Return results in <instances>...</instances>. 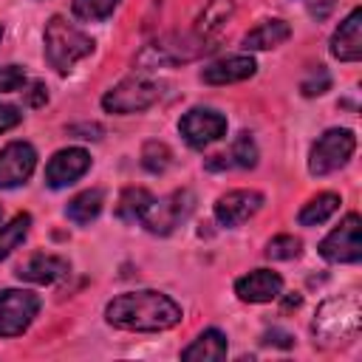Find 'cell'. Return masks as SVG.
Segmentation results:
<instances>
[{
	"mask_svg": "<svg viewBox=\"0 0 362 362\" xmlns=\"http://www.w3.org/2000/svg\"><path fill=\"white\" fill-rule=\"evenodd\" d=\"M150 204H153V195H150L144 187H127V189L119 195L116 215H119L124 223H136V221H141V215L147 212Z\"/></svg>",
	"mask_w": 362,
	"mask_h": 362,
	"instance_id": "obj_22",
	"label": "cell"
},
{
	"mask_svg": "<svg viewBox=\"0 0 362 362\" xmlns=\"http://www.w3.org/2000/svg\"><path fill=\"white\" fill-rule=\"evenodd\" d=\"M229 161H232V167H240V170H249L257 164V144L249 133H238V139L232 141V150H229Z\"/></svg>",
	"mask_w": 362,
	"mask_h": 362,
	"instance_id": "obj_27",
	"label": "cell"
},
{
	"mask_svg": "<svg viewBox=\"0 0 362 362\" xmlns=\"http://www.w3.org/2000/svg\"><path fill=\"white\" fill-rule=\"evenodd\" d=\"M178 130L189 147L201 150L226 133V116H221L218 110H209V107H192L181 116Z\"/></svg>",
	"mask_w": 362,
	"mask_h": 362,
	"instance_id": "obj_10",
	"label": "cell"
},
{
	"mask_svg": "<svg viewBox=\"0 0 362 362\" xmlns=\"http://www.w3.org/2000/svg\"><path fill=\"white\" fill-rule=\"evenodd\" d=\"M192 206H195V195L189 189H175L158 201L153 198V204L141 215V223L153 235H170L175 226H181L189 218Z\"/></svg>",
	"mask_w": 362,
	"mask_h": 362,
	"instance_id": "obj_7",
	"label": "cell"
},
{
	"mask_svg": "<svg viewBox=\"0 0 362 362\" xmlns=\"http://www.w3.org/2000/svg\"><path fill=\"white\" fill-rule=\"evenodd\" d=\"M263 206V195L257 189H232L215 201V218L221 226H240Z\"/></svg>",
	"mask_w": 362,
	"mask_h": 362,
	"instance_id": "obj_13",
	"label": "cell"
},
{
	"mask_svg": "<svg viewBox=\"0 0 362 362\" xmlns=\"http://www.w3.org/2000/svg\"><path fill=\"white\" fill-rule=\"evenodd\" d=\"M45 99H48V96H45V88H42V85L37 82V85H34V88L28 90V105H34V107H40V105H42Z\"/></svg>",
	"mask_w": 362,
	"mask_h": 362,
	"instance_id": "obj_35",
	"label": "cell"
},
{
	"mask_svg": "<svg viewBox=\"0 0 362 362\" xmlns=\"http://www.w3.org/2000/svg\"><path fill=\"white\" fill-rule=\"evenodd\" d=\"M40 297L25 288L0 291V337H20L37 317Z\"/></svg>",
	"mask_w": 362,
	"mask_h": 362,
	"instance_id": "obj_8",
	"label": "cell"
},
{
	"mask_svg": "<svg viewBox=\"0 0 362 362\" xmlns=\"http://www.w3.org/2000/svg\"><path fill=\"white\" fill-rule=\"evenodd\" d=\"M232 0H209L206 8L201 11L198 17V25H195V34L206 37V40H215V34L223 28V23L232 17Z\"/></svg>",
	"mask_w": 362,
	"mask_h": 362,
	"instance_id": "obj_21",
	"label": "cell"
},
{
	"mask_svg": "<svg viewBox=\"0 0 362 362\" xmlns=\"http://www.w3.org/2000/svg\"><path fill=\"white\" fill-rule=\"evenodd\" d=\"M331 54L339 62H356L362 57V8H354L331 37Z\"/></svg>",
	"mask_w": 362,
	"mask_h": 362,
	"instance_id": "obj_15",
	"label": "cell"
},
{
	"mask_svg": "<svg viewBox=\"0 0 362 362\" xmlns=\"http://www.w3.org/2000/svg\"><path fill=\"white\" fill-rule=\"evenodd\" d=\"M339 195L337 192H320L317 198H311L303 209H300V223L303 226H317V223H325L337 209H339Z\"/></svg>",
	"mask_w": 362,
	"mask_h": 362,
	"instance_id": "obj_23",
	"label": "cell"
},
{
	"mask_svg": "<svg viewBox=\"0 0 362 362\" xmlns=\"http://www.w3.org/2000/svg\"><path fill=\"white\" fill-rule=\"evenodd\" d=\"M328 88H331V74H328V68H325V65L311 68V71L303 76V82H300L303 96H322Z\"/></svg>",
	"mask_w": 362,
	"mask_h": 362,
	"instance_id": "obj_29",
	"label": "cell"
},
{
	"mask_svg": "<svg viewBox=\"0 0 362 362\" xmlns=\"http://www.w3.org/2000/svg\"><path fill=\"white\" fill-rule=\"evenodd\" d=\"M28 229H31V215H28V212H20L11 223H6V226L0 229V260H6V257L25 240Z\"/></svg>",
	"mask_w": 362,
	"mask_h": 362,
	"instance_id": "obj_24",
	"label": "cell"
},
{
	"mask_svg": "<svg viewBox=\"0 0 362 362\" xmlns=\"http://www.w3.org/2000/svg\"><path fill=\"white\" fill-rule=\"evenodd\" d=\"M0 37H3V28H0Z\"/></svg>",
	"mask_w": 362,
	"mask_h": 362,
	"instance_id": "obj_38",
	"label": "cell"
},
{
	"mask_svg": "<svg viewBox=\"0 0 362 362\" xmlns=\"http://www.w3.org/2000/svg\"><path fill=\"white\" fill-rule=\"evenodd\" d=\"M300 249H303L300 238H294V235H277V238H272L266 243V257L269 260H294L300 255Z\"/></svg>",
	"mask_w": 362,
	"mask_h": 362,
	"instance_id": "obj_28",
	"label": "cell"
},
{
	"mask_svg": "<svg viewBox=\"0 0 362 362\" xmlns=\"http://www.w3.org/2000/svg\"><path fill=\"white\" fill-rule=\"evenodd\" d=\"M102 204H105V192H102V189H85V192H79L76 198L68 201L65 215H68L74 223H90V221L99 218Z\"/></svg>",
	"mask_w": 362,
	"mask_h": 362,
	"instance_id": "obj_20",
	"label": "cell"
},
{
	"mask_svg": "<svg viewBox=\"0 0 362 362\" xmlns=\"http://www.w3.org/2000/svg\"><path fill=\"white\" fill-rule=\"evenodd\" d=\"M62 274H68V260L57 257V255H34L25 263H20V269H17L20 280H28L37 286H51Z\"/></svg>",
	"mask_w": 362,
	"mask_h": 362,
	"instance_id": "obj_17",
	"label": "cell"
},
{
	"mask_svg": "<svg viewBox=\"0 0 362 362\" xmlns=\"http://www.w3.org/2000/svg\"><path fill=\"white\" fill-rule=\"evenodd\" d=\"M354 150H356V136L351 130H345V127L325 130L311 144V153H308V170H311V175L337 173L339 167L348 164V158L354 156Z\"/></svg>",
	"mask_w": 362,
	"mask_h": 362,
	"instance_id": "obj_5",
	"label": "cell"
},
{
	"mask_svg": "<svg viewBox=\"0 0 362 362\" xmlns=\"http://www.w3.org/2000/svg\"><path fill=\"white\" fill-rule=\"evenodd\" d=\"M303 6H305V11H308L317 23H322V20H328L331 11L337 8V0H303Z\"/></svg>",
	"mask_w": 362,
	"mask_h": 362,
	"instance_id": "obj_31",
	"label": "cell"
},
{
	"mask_svg": "<svg viewBox=\"0 0 362 362\" xmlns=\"http://www.w3.org/2000/svg\"><path fill=\"white\" fill-rule=\"evenodd\" d=\"M158 96H161L158 82H153L147 76H127L102 96V107L107 113H139V110H147L150 105H156Z\"/></svg>",
	"mask_w": 362,
	"mask_h": 362,
	"instance_id": "obj_6",
	"label": "cell"
},
{
	"mask_svg": "<svg viewBox=\"0 0 362 362\" xmlns=\"http://www.w3.org/2000/svg\"><path fill=\"white\" fill-rule=\"evenodd\" d=\"M90 167V156L82 147H65L57 150L51 156V161L45 164V184L51 189H62L74 181H79Z\"/></svg>",
	"mask_w": 362,
	"mask_h": 362,
	"instance_id": "obj_12",
	"label": "cell"
},
{
	"mask_svg": "<svg viewBox=\"0 0 362 362\" xmlns=\"http://www.w3.org/2000/svg\"><path fill=\"white\" fill-rule=\"evenodd\" d=\"M105 317L113 328L153 334V331H167L178 325L181 305L161 291L144 288V291H127V294L113 297L105 308Z\"/></svg>",
	"mask_w": 362,
	"mask_h": 362,
	"instance_id": "obj_1",
	"label": "cell"
},
{
	"mask_svg": "<svg viewBox=\"0 0 362 362\" xmlns=\"http://www.w3.org/2000/svg\"><path fill=\"white\" fill-rule=\"evenodd\" d=\"M359 215L348 212L342 223L320 243V255L328 263H356L362 257V238H359Z\"/></svg>",
	"mask_w": 362,
	"mask_h": 362,
	"instance_id": "obj_9",
	"label": "cell"
},
{
	"mask_svg": "<svg viewBox=\"0 0 362 362\" xmlns=\"http://www.w3.org/2000/svg\"><path fill=\"white\" fill-rule=\"evenodd\" d=\"M68 133L79 136V139H102V127L99 124H71Z\"/></svg>",
	"mask_w": 362,
	"mask_h": 362,
	"instance_id": "obj_34",
	"label": "cell"
},
{
	"mask_svg": "<svg viewBox=\"0 0 362 362\" xmlns=\"http://www.w3.org/2000/svg\"><path fill=\"white\" fill-rule=\"evenodd\" d=\"M359 317H362V308H359V300L354 294L325 300L314 317V325H311L317 342L325 348L348 342L359 331Z\"/></svg>",
	"mask_w": 362,
	"mask_h": 362,
	"instance_id": "obj_2",
	"label": "cell"
},
{
	"mask_svg": "<svg viewBox=\"0 0 362 362\" xmlns=\"http://www.w3.org/2000/svg\"><path fill=\"white\" fill-rule=\"evenodd\" d=\"M20 122H23V113H20L14 105H3V102H0V133L17 127Z\"/></svg>",
	"mask_w": 362,
	"mask_h": 362,
	"instance_id": "obj_32",
	"label": "cell"
},
{
	"mask_svg": "<svg viewBox=\"0 0 362 362\" xmlns=\"http://www.w3.org/2000/svg\"><path fill=\"white\" fill-rule=\"evenodd\" d=\"M25 85V71L20 65H3L0 68V93L20 90Z\"/></svg>",
	"mask_w": 362,
	"mask_h": 362,
	"instance_id": "obj_30",
	"label": "cell"
},
{
	"mask_svg": "<svg viewBox=\"0 0 362 362\" xmlns=\"http://www.w3.org/2000/svg\"><path fill=\"white\" fill-rule=\"evenodd\" d=\"M215 40H206L201 34H167L150 45L141 48V54L136 57V65L141 71H153V68H164V65H178V62H192L201 54H209L215 45Z\"/></svg>",
	"mask_w": 362,
	"mask_h": 362,
	"instance_id": "obj_4",
	"label": "cell"
},
{
	"mask_svg": "<svg viewBox=\"0 0 362 362\" xmlns=\"http://www.w3.org/2000/svg\"><path fill=\"white\" fill-rule=\"evenodd\" d=\"M229 167H232L229 156H212V158H206V170H229Z\"/></svg>",
	"mask_w": 362,
	"mask_h": 362,
	"instance_id": "obj_36",
	"label": "cell"
},
{
	"mask_svg": "<svg viewBox=\"0 0 362 362\" xmlns=\"http://www.w3.org/2000/svg\"><path fill=\"white\" fill-rule=\"evenodd\" d=\"M93 54V40L65 17H51L45 25V59L54 71L68 74L79 59Z\"/></svg>",
	"mask_w": 362,
	"mask_h": 362,
	"instance_id": "obj_3",
	"label": "cell"
},
{
	"mask_svg": "<svg viewBox=\"0 0 362 362\" xmlns=\"http://www.w3.org/2000/svg\"><path fill=\"white\" fill-rule=\"evenodd\" d=\"M300 305V294H294V297H288L286 303H283V308H297Z\"/></svg>",
	"mask_w": 362,
	"mask_h": 362,
	"instance_id": "obj_37",
	"label": "cell"
},
{
	"mask_svg": "<svg viewBox=\"0 0 362 362\" xmlns=\"http://www.w3.org/2000/svg\"><path fill=\"white\" fill-rule=\"evenodd\" d=\"M255 68L257 65H255L252 57L238 54V57H226V59H218V62L206 65L201 71V79L206 85H232V82H240V79L255 76Z\"/></svg>",
	"mask_w": 362,
	"mask_h": 362,
	"instance_id": "obj_16",
	"label": "cell"
},
{
	"mask_svg": "<svg viewBox=\"0 0 362 362\" xmlns=\"http://www.w3.org/2000/svg\"><path fill=\"white\" fill-rule=\"evenodd\" d=\"M37 167V150L28 141H11L0 150V189L20 187Z\"/></svg>",
	"mask_w": 362,
	"mask_h": 362,
	"instance_id": "obj_11",
	"label": "cell"
},
{
	"mask_svg": "<svg viewBox=\"0 0 362 362\" xmlns=\"http://www.w3.org/2000/svg\"><path fill=\"white\" fill-rule=\"evenodd\" d=\"M173 164V150L164 144V141H147L141 147V167L147 173H164L167 167Z\"/></svg>",
	"mask_w": 362,
	"mask_h": 362,
	"instance_id": "obj_25",
	"label": "cell"
},
{
	"mask_svg": "<svg viewBox=\"0 0 362 362\" xmlns=\"http://www.w3.org/2000/svg\"><path fill=\"white\" fill-rule=\"evenodd\" d=\"M223 356H226V337L218 328H206L204 334H198V339H192L181 351L184 362H218Z\"/></svg>",
	"mask_w": 362,
	"mask_h": 362,
	"instance_id": "obj_18",
	"label": "cell"
},
{
	"mask_svg": "<svg viewBox=\"0 0 362 362\" xmlns=\"http://www.w3.org/2000/svg\"><path fill=\"white\" fill-rule=\"evenodd\" d=\"M119 0H74V14L85 23H99L107 20L116 11Z\"/></svg>",
	"mask_w": 362,
	"mask_h": 362,
	"instance_id": "obj_26",
	"label": "cell"
},
{
	"mask_svg": "<svg viewBox=\"0 0 362 362\" xmlns=\"http://www.w3.org/2000/svg\"><path fill=\"white\" fill-rule=\"evenodd\" d=\"M263 342H266V345H280V348H291L294 337H291V334H286V331H277V328H272V331H266V334H263Z\"/></svg>",
	"mask_w": 362,
	"mask_h": 362,
	"instance_id": "obj_33",
	"label": "cell"
},
{
	"mask_svg": "<svg viewBox=\"0 0 362 362\" xmlns=\"http://www.w3.org/2000/svg\"><path fill=\"white\" fill-rule=\"evenodd\" d=\"M288 37H291V25L286 20H266L243 37V48L246 51H266V48L283 45Z\"/></svg>",
	"mask_w": 362,
	"mask_h": 362,
	"instance_id": "obj_19",
	"label": "cell"
},
{
	"mask_svg": "<svg viewBox=\"0 0 362 362\" xmlns=\"http://www.w3.org/2000/svg\"><path fill=\"white\" fill-rule=\"evenodd\" d=\"M283 291V277L269 269H255L235 280V294L243 303H272Z\"/></svg>",
	"mask_w": 362,
	"mask_h": 362,
	"instance_id": "obj_14",
	"label": "cell"
}]
</instances>
